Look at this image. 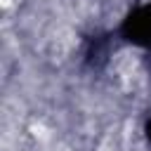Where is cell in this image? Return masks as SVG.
I'll use <instances>...</instances> for the list:
<instances>
[{
  "label": "cell",
  "mask_w": 151,
  "mask_h": 151,
  "mask_svg": "<svg viewBox=\"0 0 151 151\" xmlns=\"http://www.w3.org/2000/svg\"><path fill=\"white\" fill-rule=\"evenodd\" d=\"M2 7H9V0H2Z\"/></svg>",
  "instance_id": "1"
}]
</instances>
